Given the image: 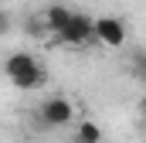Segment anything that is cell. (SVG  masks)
Returning <instances> with one entry per match:
<instances>
[{
	"instance_id": "obj_1",
	"label": "cell",
	"mask_w": 146,
	"mask_h": 143,
	"mask_svg": "<svg viewBox=\"0 0 146 143\" xmlns=\"http://www.w3.org/2000/svg\"><path fill=\"white\" fill-rule=\"evenodd\" d=\"M3 72H7V78H10L21 92H34V89L44 85V68L37 65V58L27 55V51H14V55H7Z\"/></svg>"
},
{
	"instance_id": "obj_2",
	"label": "cell",
	"mask_w": 146,
	"mask_h": 143,
	"mask_svg": "<svg viewBox=\"0 0 146 143\" xmlns=\"http://www.w3.org/2000/svg\"><path fill=\"white\" fill-rule=\"evenodd\" d=\"M54 44H68V48H85V44H95V34H92V17L82 14V10H72L65 31L54 37Z\"/></svg>"
},
{
	"instance_id": "obj_3",
	"label": "cell",
	"mask_w": 146,
	"mask_h": 143,
	"mask_svg": "<svg viewBox=\"0 0 146 143\" xmlns=\"http://www.w3.org/2000/svg\"><path fill=\"white\" fill-rule=\"evenodd\" d=\"M92 34H95V44H102V48H122L126 44V24L119 21V17H95L92 21Z\"/></svg>"
},
{
	"instance_id": "obj_4",
	"label": "cell",
	"mask_w": 146,
	"mask_h": 143,
	"mask_svg": "<svg viewBox=\"0 0 146 143\" xmlns=\"http://www.w3.org/2000/svg\"><path fill=\"white\" fill-rule=\"evenodd\" d=\"M41 123H44V130H58V126H68L75 116L72 102L65 99V96H51V99H44V106H41Z\"/></svg>"
},
{
	"instance_id": "obj_5",
	"label": "cell",
	"mask_w": 146,
	"mask_h": 143,
	"mask_svg": "<svg viewBox=\"0 0 146 143\" xmlns=\"http://www.w3.org/2000/svg\"><path fill=\"white\" fill-rule=\"evenodd\" d=\"M68 17H72V10L65 7V3H51L44 14H41V24L51 31V37H58L61 31H65V24H68Z\"/></svg>"
},
{
	"instance_id": "obj_6",
	"label": "cell",
	"mask_w": 146,
	"mask_h": 143,
	"mask_svg": "<svg viewBox=\"0 0 146 143\" xmlns=\"http://www.w3.org/2000/svg\"><path fill=\"white\" fill-rule=\"evenodd\" d=\"M75 143H102V126L92 119H82L75 126Z\"/></svg>"
},
{
	"instance_id": "obj_7",
	"label": "cell",
	"mask_w": 146,
	"mask_h": 143,
	"mask_svg": "<svg viewBox=\"0 0 146 143\" xmlns=\"http://www.w3.org/2000/svg\"><path fill=\"white\" fill-rule=\"evenodd\" d=\"M3 31H7V17L0 14V34H3Z\"/></svg>"
},
{
	"instance_id": "obj_8",
	"label": "cell",
	"mask_w": 146,
	"mask_h": 143,
	"mask_svg": "<svg viewBox=\"0 0 146 143\" xmlns=\"http://www.w3.org/2000/svg\"><path fill=\"white\" fill-rule=\"evenodd\" d=\"M88 3H95V0H88Z\"/></svg>"
}]
</instances>
